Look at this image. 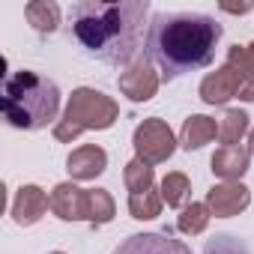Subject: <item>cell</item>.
Here are the masks:
<instances>
[{
    "instance_id": "obj_2",
    "label": "cell",
    "mask_w": 254,
    "mask_h": 254,
    "mask_svg": "<svg viewBox=\"0 0 254 254\" xmlns=\"http://www.w3.org/2000/svg\"><path fill=\"white\" fill-rule=\"evenodd\" d=\"M224 30L203 12H159L150 24L147 54L165 78L200 72L215 60Z\"/></svg>"
},
{
    "instance_id": "obj_16",
    "label": "cell",
    "mask_w": 254,
    "mask_h": 254,
    "mask_svg": "<svg viewBox=\"0 0 254 254\" xmlns=\"http://www.w3.org/2000/svg\"><path fill=\"white\" fill-rule=\"evenodd\" d=\"M24 15L33 24V30H39V33H54L60 24V6L51 3V0H30L24 6Z\"/></svg>"
},
{
    "instance_id": "obj_13",
    "label": "cell",
    "mask_w": 254,
    "mask_h": 254,
    "mask_svg": "<svg viewBox=\"0 0 254 254\" xmlns=\"http://www.w3.org/2000/svg\"><path fill=\"white\" fill-rule=\"evenodd\" d=\"M248 162H251V153L245 147H221L209 165H212V174L221 177L224 183H239V177L248 171Z\"/></svg>"
},
{
    "instance_id": "obj_4",
    "label": "cell",
    "mask_w": 254,
    "mask_h": 254,
    "mask_svg": "<svg viewBox=\"0 0 254 254\" xmlns=\"http://www.w3.org/2000/svg\"><path fill=\"white\" fill-rule=\"evenodd\" d=\"M117 117H120V108L111 96H105L102 90L78 87V90H72V96L66 102L63 120H57V126H54V138L75 141L87 129H111Z\"/></svg>"
},
{
    "instance_id": "obj_15",
    "label": "cell",
    "mask_w": 254,
    "mask_h": 254,
    "mask_svg": "<svg viewBox=\"0 0 254 254\" xmlns=\"http://www.w3.org/2000/svg\"><path fill=\"white\" fill-rule=\"evenodd\" d=\"M212 138H218V126L212 117L194 114L183 123V132H180V144L183 150H200L203 144H209Z\"/></svg>"
},
{
    "instance_id": "obj_17",
    "label": "cell",
    "mask_w": 254,
    "mask_h": 254,
    "mask_svg": "<svg viewBox=\"0 0 254 254\" xmlns=\"http://www.w3.org/2000/svg\"><path fill=\"white\" fill-rule=\"evenodd\" d=\"M123 180H126V189L129 194H144V191H153L156 189V174H153V165L141 162V159H132L123 171Z\"/></svg>"
},
{
    "instance_id": "obj_19",
    "label": "cell",
    "mask_w": 254,
    "mask_h": 254,
    "mask_svg": "<svg viewBox=\"0 0 254 254\" xmlns=\"http://www.w3.org/2000/svg\"><path fill=\"white\" fill-rule=\"evenodd\" d=\"M209 215H212V212H209L206 203H189V206H183V212H180V218H177V227H180L183 233H189V236H197V233L206 230Z\"/></svg>"
},
{
    "instance_id": "obj_9",
    "label": "cell",
    "mask_w": 254,
    "mask_h": 254,
    "mask_svg": "<svg viewBox=\"0 0 254 254\" xmlns=\"http://www.w3.org/2000/svg\"><path fill=\"white\" fill-rule=\"evenodd\" d=\"M248 203H251V191L242 183H218V186H212L206 191V206L218 218L239 215Z\"/></svg>"
},
{
    "instance_id": "obj_20",
    "label": "cell",
    "mask_w": 254,
    "mask_h": 254,
    "mask_svg": "<svg viewBox=\"0 0 254 254\" xmlns=\"http://www.w3.org/2000/svg\"><path fill=\"white\" fill-rule=\"evenodd\" d=\"M189 194H191V183L186 174H168L162 180V200L168 206H183L189 200Z\"/></svg>"
},
{
    "instance_id": "obj_5",
    "label": "cell",
    "mask_w": 254,
    "mask_h": 254,
    "mask_svg": "<svg viewBox=\"0 0 254 254\" xmlns=\"http://www.w3.org/2000/svg\"><path fill=\"white\" fill-rule=\"evenodd\" d=\"M135 153H138V159L141 162H147V165H162V162H168L171 156H174V150H177V138H174V132H171V126L165 123V120H159V117H150V120H144L138 129H135Z\"/></svg>"
},
{
    "instance_id": "obj_22",
    "label": "cell",
    "mask_w": 254,
    "mask_h": 254,
    "mask_svg": "<svg viewBox=\"0 0 254 254\" xmlns=\"http://www.w3.org/2000/svg\"><path fill=\"white\" fill-rule=\"evenodd\" d=\"M114 212H117V206H114V197L105 191V189H93L90 191V224H108V221H114Z\"/></svg>"
},
{
    "instance_id": "obj_10",
    "label": "cell",
    "mask_w": 254,
    "mask_h": 254,
    "mask_svg": "<svg viewBox=\"0 0 254 254\" xmlns=\"http://www.w3.org/2000/svg\"><path fill=\"white\" fill-rule=\"evenodd\" d=\"M239 96V75L224 63L221 69L209 72L203 81H200V99L206 105H227L230 99Z\"/></svg>"
},
{
    "instance_id": "obj_11",
    "label": "cell",
    "mask_w": 254,
    "mask_h": 254,
    "mask_svg": "<svg viewBox=\"0 0 254 254\" xmlns=\"http://www.w3.org/2000/svg\"><path fill=\"white\" fill-rule=\"evenodd\" d=\"M105 168H108V153L96 144H84L72 150L66 159V171L72 180H96Z\"/></svg>"
},
{
    "instance_id": "obj_18",
    "label": "cell",
    "mask_w": 254,
    "mask_h": 254,
    "mask_svg": "<svg viewBox=\"0 0 254 254\" xmlns=\"http://www.w3.org/2000/svg\"><path fill=\"white\" fill-rule=\"evenodd\" d=\"M248 132V114L233 108V111H224L221 123H218V141L224 147H239L242 135Z\"/></svg>"
},
{
    "instance_id": "obj_21",
    "label": "cell",
    "mask_w": 254,
    "mask_h": 254,
    "mask_svg": "<svg viewBox=\"0 0 254 254\" xmlns=\"http://www.w3.org/2000/svg\"><path fill=\"white\" fill-rule=\"evenodd\" d=\"M129 212H132V218H138V221L156 218V215L162 212V197L156 194V189H153V191H144V194H129Z\"/></svg>"
},
{
    "instance_id": "obj_3",
    "label": "cell",
    "mask_w": 254,
    "mask_h": 254,
    "mask_svg": "<svg viewBox=\"0 0 254 254\" xmlns=\"http://www.w3.org/2000/svg\"><path fill=\"white\" fill-rule=\"evenodd\" d=\"M60 87L30 69L9 72L3 78V117L12 129L36 132L57 120Z\"/></svg>"
},
{
    "instance_id": "obj_26",
    "label": "cell",
    "mask_w": 254,
    "mask_h": 254,
    "mask_svg": "<svg viewBox=\"0 0 254 254\" xmlns=\"http://www.w3.org/2000/svg\"><path fill=\"white\" fill-rule=\"evenodd\" d=\"M248 51H251V54H254V42H251V45H248Z\"/></svg>"
},
{
    "instance_id": "obj_8",
    "label": "cell",
    "mask_w": 254,
    "mask_h": 254,
    "mask_svg": "<svg viewBox=\"0 0 254 254\" xmlns=\"http://www.w3.org/2000/svg\"><path fill=\"white\" fill-rule=\"evenodd\" d=\"M48 200H51V212L63 221L90 218V191L78 189L75 183H57Z\"/></svg>"
},
{
    "instance_id": "obj_7",
    "label": "cell",
    "mask_w": 254,
    "mask_h": 254,
    "mask_svg": "<svg viewBox=\"0 0 254 254\" xmlns=\"http://www.w3.org/2000/svg\"><path fill=\"white\" fill-rule=\"evenodd\" d=\"M114 254H191V248L171 233H132L114 248Z\"/></svg>"
},
{
    "instance_id": "obj_14",
    "label": "cell",
    "mask_w": 254,
    "mask_h": 254,
    "mask_svg": "<svg viewBox=\"0 0 254 254\" xmlns=\"http://www.w3.org/2000/svg\"><path fill=\"white\" fill-rule=\"evenodd\" d=\"M227 66L239 75V96L242 102H254V54L242 45L227 48Z\"/></svg>"
},
{
    "instance_id": "obj_6",
    "label": "cell",
    "mask_w": 254,
    "mask_h": 254,
    "mask_svg": "<svg viewBox=\"0 0 254 254\" xmlns=\"http://www.w3.org/2000/svg\"><path fill=\"white\" fill-rule=\"evenodd\" d=\"M159 90V75L153 72V60L150 54H141L129 69L120 75V93L129 96L132 102H147L153 99Z\"/></svg>"
},
{
    "instance_id": "obj_27",
    "label": "cell",
    "mask_w": 254,
    "mask_h": 254,
    "mask_svg": "<svg viewBox=\"0 0 254 254\" xmlns=\"http://www.w3.org/2000/svg\"><path fill=\"white\" fill-rule=\"evenodd\" d=\"M51 254H63V251H51Z\"/></svg>"
},
{
    "instance_id": "obj_25",
    "label": "cell",
    "mask_w": 254,
    "mask_h": 254,
    "mask_svg": "<svg viewBox=\"0 0 254 254\" xmlns=\"http://www.w3.org/2000/svg\"><path fill=\"white\" fill-rule=\"evenodd\" d=\"M248 153L254 156V129H251V135H248Z\"/></svg>"
},
{
    "instance_id": "obj_12",
    "label": "cell",
    "mask_w": 254,
    "mask_h": 254,
    "mask_svg": "<svg viewBox=\"0 0 254 254\" xmlns=\"http://www.w3.org/2000/svg\"><path fill=\"white\" fill-rule=\"evenodd\" d=\"M48 206H51V200H48V194L39 186H21L15 200H12V218H15V224L30 227V224H36L45 215Z\"/></svg>"
},
{
    "instance_id": "obj_24",
    "label": "cell",
    "mask_w": 254,
    "mask_h": 254,
    "mask_svg": "<svg viewBox=\"0 0 254 254\" xmlns=\"http://www.w3.org/2000/svg\"><path fill=\"white\" fill-rule=\"evenodd\" d=\"M221 9H224V12H233V15H242V12H251V9H254V3H242V6H230V3H221Z\"/></svg>"
},
{
    "instance_id": "obj_23",
    "label": "cell",
    "mask_w": 254,
    "mask_h": 254,
    "mask_svg": "<svg viewBox=\"0 0 254 254\" xmlns=\"http://www.w3.org/2000/svg\"><path fill=\"white\" fill-rule=\"evenodd\" d=\"M203 254H251V251H248V245L239 236H233V233H215L206 242Z\"/></svg>"
},
{
    "instance_id": "obj_1",
    "label": "cell",
    "mask_w": 254,
    "mask_h": 254,
    "mask_svg": "<svg viewBox=\"0 0 254 254\" xmlns=\"http://www.w3.org/2000/svg\"><path fill=\"white\" fill-rule=\"evenodd\" d=\"M147 15H150L147 0H120V3L81 0L69 9V24L78 45L90 57L108 66L129 69L141 57Z\"/></svg>"
}]
</instances>
